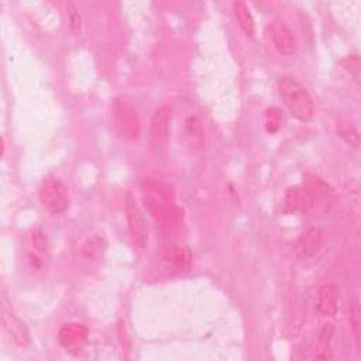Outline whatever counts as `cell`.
Listing matches in <instances>:
<instances>
[{
	"label": "cell",
	"mask_w": 361,
	"mask_h": 361,
	"mask_svg": "<svg viewBox=\"0 0 361 361\" xmlns=\"http://www.w3.org/2000/svg\"><path fill=\"white\" fill-rule=\"evenodd\" d=\"M339 308V289L333 284H324L319 289L318 309L323 316H335Z\"/></svg>",
	"instance_id": "obj_10"
},
{
	"label": "cell",
	"mask_w": 361,
	"mask_h": 361,
	"mask_svg": "<svg viewBox=\"0 0 361 361\" xmlns=\"http://www.w3.org/2000/svg\"><path fill=\"white\" fill-rule=\"evenodd\" d=\"M269 39L273 41L276 50L284 56H292L296 50V39L292 33V30L281 20H274L269 24Z\"/></svg>",
	"instance_id": "obj_8"
},
{
	"label": "cell",
	"mask_w": 361,
	"mask_h": 361,
	"mask_svg": "<svg viewBox=\"0 0 361 361\" xmlns=\"http://www.w3.org/2000/svg\"><path fill=\"white\" fill-rule=\"evenodd\" d=\"M338 132L340 134V137L343 140H346V143H349L353 147H358L360 144V136L358 132L354 129V126L351 123H340L338 126Z\"/></svg>",
	"instance_id": "obj_18"
},
{
	"label": "cell",
	"mask_w": 361,
	"mask_h": 361,
	"mask_svg": "<svg viewBox=\"0 0 361 361\" xmlns=\"http://www.w3.org/2000/svg\"><path fill=\"white\" fill-rule=\"evenodd\" d=\"M112 107L117 132L126 138H137L140 136V118L133 103L125 96H118L114 99Z\"/></svg>",
	"instance_id": "obj_3"
},
{
	"label": "cell",
	"mask_w": 361,
	"mask_h": 361,
	"mask_svg": "<svg viewBox=\"0 0 361 361\" xmlns=\"http://www.w3.org/2000/svg\"><path fill=\"white\" fill-rule=\"evenodd\" d=\"M350 326H351V330H353V336H354L357 349H360V344H361V311H360V305H358L357 299L351 305Z\"/></svg>",
	"instance_id": "obj_17"
},
{
	"label": "cell",
	"mask_w": 361,
	"mask_h": 361,
	"mask_svg": "<svg viewBox=\"0 0 361 361\" xmlns=\"http://www.w3.org/2000/svg\"><path fill=\"white\" fill-rule=\"evenodd\" d=\"M86 339V330L83 326L79 324H70L65 326L61 333H59V340L67 347L79 346Z\"/></svg>",
	"instance_id": "obj_16"
},
{
	"label": "cell",
	"mask_w": 361,
	"mask_h": 361,
	"mask_svg": "<svg viewBox=\"0 0 361 361\" xmlns=\"http://www.w3.org/2000/svg\"><path fill=\"white\" fill-rule=\"evenodd\" d=\"M3 326L6 333L13 339V342L17 346L25 347L30 343V335L25 324L12 312H3Z\"/></svg>",
	"instance_id": "obj_11"
},
{
	"label": "cell",
	"mask_w": 361,
	"mask_h": 361,
	"mask_svg": "<svg viewBox=\"0 0 361 361\" xmlns=\"http://www.w3.org/2000/svg\"><path fill=\"white\" fill-rule=\"evenodd\" d=\"M233 12L240 28L243 30V33L247 37H253L256 33V23L250 8L245 2H234Z\"/></svg>",
	"instance_id": "obj_13"
},
{
	"label": "cell",
	"mask_w": 361,
	"mask_h": 361,
	"mask_svg": "<svg viewBox=\"0 0 361 361\" xmlns=\"http://www.w3.org/2000/svg\"><path fill=\"white\" fill-rule=\"evenodd\" d=\"M184 132H185V138L191 147L200 148L203 145V129L198 116H189L185 120Z\"/></svg>",
	"instance_id": "obj_15"
},
{
	"label": "cell",
	"mask_w": 361,
	"mask_h": 361,
	"mask_svg": "<svg viewBox=\"0 0 361 361\" xmlns=\"http://www.w3.org/2000/svg\"><path fill=\"white\" fill-rule=\"evenodd\" d=\"M125 210H126V220H127L129 231L134 240V243L140 249L147 247L148 240H149V229H148L143 209L140 207L138 202L136 200L132 192H129L126 196Z\"/></svg>",
	"instance_id": "obj_5"
},
{
	"label": "cell",
	"mask_w": 361,
	"mask_h": 361,
	"mask_svg": "<svg viewBox=\"0 0 361 361\" xmlns=\"http://www.w3.org/2000/svg\"><path fill=\"white\" fill-rule=\"evenodd\" d=\"M335 335V327L332 323H326L322 330L318 339V349L315 358L318 360H329L332 358V339Z\"/></svg>",
	"instance_id": "obj_14"
},
{
	"label": "cell",
	"mask_w": 361,
	"mask_h": 361,
	"mask_svg": "<svg viewBox=\"0 0 361 361\" xmlns=\"http://www.w3.org/2000/svg\"><path fill=\"white\" fill-rule=\"evenodd\" d=\"M278 95L292 117L302 123L309 122L315 114V103L305 86L292 76H282L278 83Z\"/></svg>",
	"instance_id": "obj_1"
},
{
	"label": "cell",
	"mask_w": 361,
	"mask_h": 361,
	"mask_svg": "<svg viewBox=\"0 0 361 361\" xmlns=\"http://www.w3.org/2000/svg\"><path fill=\"white\" fill-rule=\"evenodd\" d=\"M157 257L163 267L174 274L187 273L192 265V254L189 249L180 245H163L157 251Z\"/></svg>",
	"instance_id": "obj_6"
},
{
	"label": "cell",
	"mask_w": 361,
	"mask_h": 361,
	"mask_svg": "<svg viewBox=\"0 0 361 361\" xmlns=\"http://www.w3.org/2000/svg\"><path fill=\"white\" fill-rule=\"evenodd\" d=\"M281 112L276 107H271L265 112V129L269 133H274L281 127Z\"/></svg>",
	"instance_id": "obj_19"
},
{
	"label": "cell",
	"mask_w": 361,
	"mask_h": 361,
	"mask_svg": "<svg viewBox=\"0 0 361 361\" xmlns=\"http://www.w3.org/2000/svg\"><path fill=\"white\" fill-rule=\"evenodd\" d=\"M171 117H172L171 106L163 105L154 112L152 122H149V141H152V147L157 156H160L164 152V148L168 143Z\"/></svg>",
	"instance_id": "obj_7"
},
{
	"label": "cell",
	"mask_w": 361,
	"mask_h": 361,
	"mask_svg": "<svg viewBox=\"0 0 361 361\" xmlns=\"http://www.w3.org/2000/svg\"><path fill=\"white\" fill-rule=\"evenodd\" d=\"M33 246L40 254H47L48 251V242L47 236L41 230H36L33 233Z\"/></svg>",
	"instance_id": "obj_20"
},
{
	"label": "cell",
	"mask_w": 361,
	"mask_h": 361,
	"mask_svg": "<svg viewBox=\"0 0 361 361\" xmlns=\"http://www.w3.org/2000/svg\"><path fill=\"white\" fill-rule=\"evenodd\" d=\"M106 250L105 238L99 234L90 236L85 238L79 246V260L85 262L87 267H92L94 264H99L103 258V253Z\"/></svg>",
	"instance_id": "obj_9"
},
{
	"label": "cell",
	"mask_w": 361,
	"mask_h": 361,
	"mask_svg": "<svg viewBox=\"0 0 361 361\" xmlns=\"http://www.w3.org/2000/svg\"><path fill=\"white\" fill-rule=\"evenodd\" d=\"M40 202L51 215H61L70 206L68 189L58 178H47L40 188Z\"/></svg>",
	"instance_id": "obj_4"
},
{
	"label": "cell",
	"mask_w": 361,
	"mask_h": 361,
	"mask_svg": "<svg viewBox=\"0 0 361 361\" xmlns=\"http://www.w3.org/2000/svg\"><path fill=\"white\" fill-rule=\"evenodd\" d=\"M322 240H323V236H322L320 229L311 227L299 237L298 250L304 257H312L319 251L322 246Z\"/></svg>",
	"instance_id": "obj_12"
},
{
	"label": "cell",
	"mask_w": 361,
	"mask_h": 361,
	"mask_svg": "<svg viewBox=\"0 0 361 361\" xmlns=\"http://www.w3.org/2000/svg\"><path fill=\"white\" fill-rule=\"evenodd\" d=\"M144 200L149 214L157 220L163 223H172L178 218L171 194L163 184L147 183L144 187Z\"/></svg>",
	"instance_id": "obj_2"
}]
</instances>
